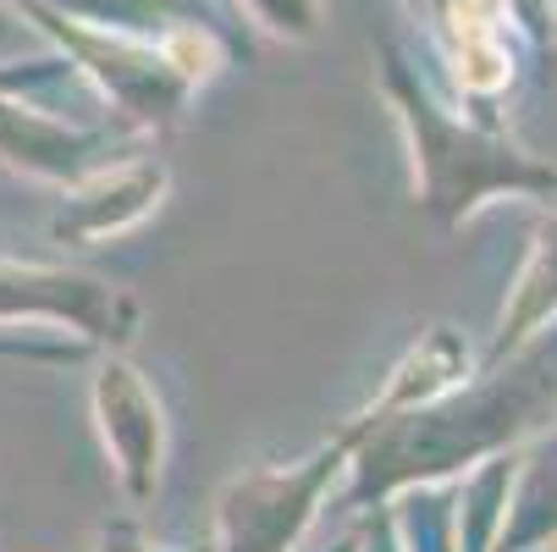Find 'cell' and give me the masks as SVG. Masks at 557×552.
Here are the masks:
<instances>
[{"instance_id":"cell-1","label":"cell","mask_w":557,"mask_h":552,"mask_svg":"<svg viewBox=\"0 0 557 552\" xmlns=\"http://www.w3.org/2000/svg\"><path fill=\"white\" fill-rule=\"evenodd\" d=\"M370 415V409H364ZM557 426V332L513 348L508 365H486V381L442 392L404 415H370V431L354 447L359 498H386L392 487L447 476L458 464L492 458L535 431Z\"/></svg>"},{"instance_id":"cell-2","label":"cell","mask_w":557,"mask_h":552,"mask_svg":"<svg viewBox=\"0 0 557 552\" xmlns=\"http://www.w3.org/2000/svg\"><path fill=\"white\" fill-rule=\"evenodd\" d=\"M386 95L414 138V177H420V205L442 221H463L474 205L492 194H530V199H557V167H541L535 155L513 149L508 138L453 122L420 84L409 61L386 50Z\"/></svg>"},{"instance_id":"cell-3","label":"cell","mask_w":557,"mask_h":552,"mask_svg":"<svg viewBox=\"0 0 557 552\" xmlns=\"http://www.w3.org/2000/svg\"><path fill=\"white\" fill-rule=\"evenodd\" d=\"M364 431H370V415H359L348 431H337L304 464L237 476L221 492V547L215 552H293V541L304 536L314 503H321V492L332 487L337 469L354 458Z\"/></svg>"},{"instance_id":"cell-4","label":"cell","mask_w":557,"mask_h":552,"mask_svg":"<svg viewBox=\"0 0 557 552\" xmlns=\"http://www.w3.org/2000/svg\"><path fill=\"white\" fill-rule=\"evenodd\" d=\"M95 420H100V437L116 458V476L127 487L133 503H149L154 498V481H161V458H166V415H161V398L149 392V381L111 359L100 376H95Z\"/></svg>"},{"instance_id":"cell-5","label":"cell","mask_w":557,"mask_h":552,"mask_svg":"<svg viewBox=\"0 0 557 552\" xmlns=\"http://www.w3.org/2000/svg\"><path fill=\"white\" fill-rule=\"evenodd\" d=\"M0 315H55L100 343H127L138 327V304L95 277L72 271H23L0 266Z\"/></svg>"},{"instance_id":"cell-6","label":"cell","mask_w":557,"mask_h":552,"mask_svg":"<svg viewBox=\"0 0 557 552\" xmlns=\"http://www.w3.org/2000/svg\"><path fill=\"white\" fill-rule=\"evenodd\" d=\"M161 188H166L161 167H122V172L100 177L95 194H77L72 210L55 221V232H61V238L95 244V238H106V232H122V226L144 221L154 210V199H161Z\"/></svg>"},{"instance_id":"cell-7","label":"cell","mask_w":557,"mask_h":552,"mask_svg":"<svg viewBox=\"0 0 557 552\" xmlns=\"http://www.w3.org/2000/svg\"><path fill=\"white\" fill-rule=\"evenodd\" d=\"M546 321H557V216L535 232L530 260H524V271H519V282H513V298H508V309H503V327H497V338H492L486 365H497V359H508L513 348H524Z\"/></svg>"},{"instance_id":"cell-8","label":"cell","mask_w":557,"mask_h":552,"mask_svg":"<svg viewBox=\"0 0 557 552\" xmlns=\"http://www.w3.org/2000/svg\"><path fill=\"white\" fill-rule=\"evenodd\" d=\"M519 492L503 514L492 552H535L541 541H557V426L541 437L535 453L519 458Z\"/></svg>"},{"instance_id":"cell-9","label":"cell","mask_w":557,"mask_h":552,"mask_svg":"<svg viewBox=\"0 0 557 552\" xmlns=\"http://www.w3.org/2000/svg\"><path fill=\"white\" fill-rule=\"evenodd\" d=\"M34 7H39V0H34ZM50 7H66L72 17H95L106 28H133V23H149V17L172 23L183 12V0H50Z\"/></svg>"},{"instance_id":"cell-10","label":"cell","mask_w":557,"mask_h":552,"mask_svg":"<svg viewBox=\"0 0 557 552\" xmlns=\"http://www.w3.org/2000/svg\"><path fill=\"white\" fill-rule=\"evenodd\" d=\"M249 7L260 12V23L271 34H287V39H309L321 28V7L314 0H249Z\"/></svg>"},{"instance_id":"cell-11","label":"cell","mask_w":557,"mask_h":552,"mask_svg":"<svg viewBox=\"0 0 557 552\" xmlns=\"http://www.w3.org/2000/svg\"><path fill=\"white\" fill-rule=\"evenodd\" d=\"M106 552H161V547H149L133 525H111L106 530ZM183 552H210V547H183Z\"/></svg>"}]
</instances>
